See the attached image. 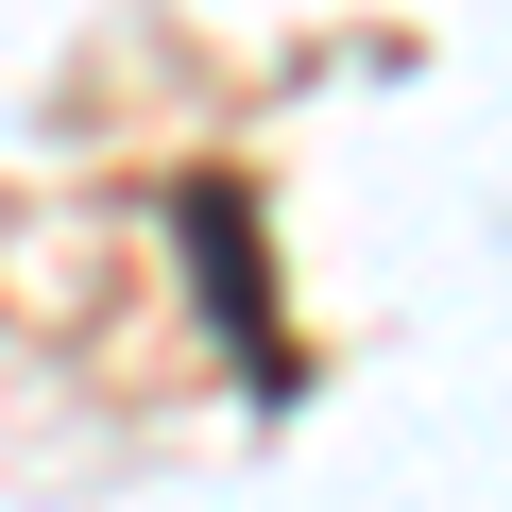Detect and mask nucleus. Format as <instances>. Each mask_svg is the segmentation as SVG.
I'll use <instances>...</instances> for the list:
<instances>
[{
  "label": "nucleus",
  "instance_id": "obj_1",
  "mask_svg": "<svg viewBox=\"0 0 512 512\" xmlns=\"http://www.w3.org/2000/svg\"><path fill=\"white\" fill-rule=\"evenodd\" d=\"M188 274H205L239 376H256V393H291V342H274V291H256V205H239V188H188Z\"/></svg>",
  "mask_w": 512,
  "mask_h": 512
}]
</instances>
